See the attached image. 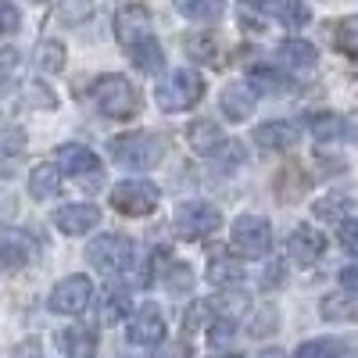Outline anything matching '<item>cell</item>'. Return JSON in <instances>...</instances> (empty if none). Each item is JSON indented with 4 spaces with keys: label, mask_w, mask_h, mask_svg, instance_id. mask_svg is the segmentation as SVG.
<instances>
[{
    "label": "cell",
    "mask_w": 358,
    "mask_h": 358,
    "mask_svg": "<svg viewBox=\"0 0 358 358\" xmlns=\"http://www.w3.org/2000/svg\"><path fill=\"white\" fill-rule=\"evenodd\" d=\"M334 47L348 57H358V15H348L334 25Z\"/></svg>",
    "instance_id": "cell-26"
},
{
    "label": "cell",
    "mask_w": 358,
    "mask_h": 358,
    "mask_svg": "<svg viewBox=\"0 0 358 358\" xmlns=\"http://www.w3.org/2000/svg\"><path fill=\"white\" fill-rule=\"evenodd\" d=\"M36 69L54 76V72H62L65 69V43H57V40H43L36 47Z\"/></svg>",
    "instance_id": "cell-27"
},
{
    "label": "cell",
    "mask_w": 358,
    "mask_h": 358,
    "mask_svg": "<svg viewBox=\"0 0 358 358\" xmlns=\"http://www.w3.org/2000/svg\"><path fill=\"white\" fill-rule=\"evenodd\" d=\"M326 251V236H319L312 226H297L290 233V255L301 262V265H315Z\"/></svg>",
    "instance_id": "cell-19"
},
{
    "label": "cell",
    "mask_w": 358,
    "mask_h": 358,
    "mask_svg": "<svg viewBox=\"0 0 358 358\" xmlns=\"http://www.w3.org/2000/svg\"><path fill=\"white\" fill-rule=\"evenodd\" d=\"M273 283H283V265L276 262V268H268L265 273V287H273Z\"/></svg>",
    "instance_id": "cell-42"
},
{
    "label": "cell",
    "mask_w": 358,
    "mask_h": 358,
    "mask_svg": "<svg viewBox=\"0 0 358 358\" xmlns=\"http://www.w3.org/2000/svg\"><path fill=\"white\" fill-rule=\"evenodd\" d=\"M165 341V312L147 301L133 312L129 319V344H140V348H158Z\"/></svg>",
    "instance_id": "cell-11"
},
{
    "label": "cell",
    "mask_w": 358,
    "mask_h": 358,
    "mask_svg": "<svg viewBox=\"0 0 358 358\" xmlns=\"http://www.w3.org/2000/svg\"><path fill=\"white\" fill-rule=\"evenodd\" d=\"M308 129H312V136L319 140V143H337V140H358V133L344 122L341 115H330V111H319V115H312L308 118Z\"/></svg>",
    "instance_id": "cell-20"
},
{
    "label": "cell",
    "mask_w": 358,
    "mask_h": 358,
    "mask_svg": "<svg viewBox=\"0 0 358 358\" xmlns=\"http://www.w3.org/2000/svg\"><path fill=\"white\" fill-rule=\"evenodd\" d=\"M97 222H101V208H94V204H62V208H54V226L65 236H83Z\"/></svg>",
    "instance_id": "cell-12"
},
{
    "label": "cell",
    "mask_w": 358,
    "mask_h": 358,
    "mask_svg": "<svg viewBox=\"0 0 358 358\" xmlns=\"http://www.w3.org/2000/svg\"><path fill=\"white\" fill-rule=\"evenodd\" d=\"M94 104L101 108V115L115 118V122H126V118L140 115V90L126 79V76H101L94 83Z\"/></svg>",
    "instance_id": "cell-2"
},
{
    "label": "cell",
    "mask_w": 358,
    "mask_h": 358,
    "mask_svg": "<svg viewBox=\"0 0 358 358\" xmlns=\"http://www.w3.org/2000/svg\"><path fill=\"white\" fill-rule=\"evenodd\" d=\"M348 208H351V197L348 194H326V197H319L315 201V219H322V222H337V219H344L348 215Z\"/></svg>",
    "instance_id": "cell-28"
},
{
    "label": "cell",
    "mask_w": 358,
    "mask_h": 358,
    "mask_svg": "<svg viewBox=\"0 0 358 358\" xmlns=\"http://www.w3.org/2000/svg\"><path fill=\"white\" fill-rule=\"evenodd\" d=\"M25 151V133L8 126V129H0V158H4V165L18 162V155Z\"/></svg>",
    "instance_id": "cell-34"
},
{
    "label": "cell",
    "mask_w": 358,
    "mask_h": 358,
    "mask_svg": "<svg viewBox=\"0 0 358 358\" xmlns=\"http://www.w3.org/2000/svg\"><path fill=\"white\" fill-rule=\"evenodd\" d=\"M341 287H344L348 294H358V265L341 268Z\"/></svg>",
    "instance_id": "cell-40"
},
{
    "label": "cell",
    "mask_w": 358,
    "mask_h": 358,
    "mask_svg": "<svg viewBox=\"0 0 358 358\" xmlns=\"http://www.w3.org/2000/svg\"><path fill=\"white\" fill-rule=\"evenodd\" d=\"M229 244L241 258H265L273 248V226L262 215H241L229 229Z\"/></svg>",
    "instance_id": "cell-5"
},
{
    "label": "cell",
    "mask_w": 358,
    "mask_h": 358,
    "mask_svg": "<svg viewBox=\"0 0 358 358\" xmlns=\"http://www.w3.org/2000/svg\"><path fill=\"white\" fill-rule=\"evenodd\" d=\"M162 287H165L169 294H190V287H194V273H190V265H183V262L165 265V273H162Z\"/></svg>",
    "instance_id": "cell-30"
},
{
    "label": "cell",
    "mask_w": 358,
    "mask_h": 358,
    "mask_svg": "<svg viewBox=\"0 0 358 358\" xmlns=\"http://www.w3.org/2000/svg\"><path fill=\"white\" fill-rule=\"evenodd\" d=\"M219 108L229 122H244V118H251L255 108H258V94L251 90V83H229L219 94Z\"/></svg>",
    "instance_id": "cell-13"
},
{
    "label": "cell",
    "mask_w": 358,
    "mask_h": 358,
    "mask_svg": "<svg viewBox=\"0 0 358 358\" xmlns=\"http://www.w3.org/2000/svg\"><path fill=\"white\" fill-rule=\"evenodd\" d=\"M29 104H33V108H54L57 101H54V94H50L47 86L33 83V86H29Z\"/></svg>",
    "instance_id": "cell-38"
},
{
    "label": "cell",
    "mask_w": 358,
    "mask_h": 358,
    "mask_svg": "<svg viewBox=\"0 0 358 358\" xmlns=\"http://www.w3.org/2000/svg\"><path fill=\"white\" fill-rule=\"evenodd\" d=\"M133 258H136V248L122 233H104V236H94V241L86 244V262L94 265L97 273H104V276L129 273Z\"/></svg>",
    "instance_id": "cell-3"
},
{
    "label": "cell",
    "mask_w": 358,
    "mask_h": 358,
    "mask_svg": "<svg viewBox=\"0 0 358 358\" xmlns=\"http://www.w3.org/2000/svg\"><path fill=\"white\" fill-rule=\"evenodd\" d=\"M57 190H62V169L57 165H36L33 172H29V194H33L36 201H47Z\"/></svg>",
    "instance_id": "cell-21"
},
{
    "label": "cell",
    "mask_w": 358,
    "mask_h": 358,
    "mask_svg": "<svg viewBox=\"0 0 358 358\" xmlns=\"http://www.w3.org/2000/svg\"><path fill=\"white\" fill-rule=\"evenodd\" d=\"M126 315H129V297H126L122 290H108L97 319H101V322H122Z\"/></svg>",
    "instance_id": "cell-31"
},
{
    "label": "cell",
    "mask_w": 358,
    "mask_h": 358,
    "mask_svg": "<svg viewBox=\"0 0 358 358\" xmlns=\"http://www.w3.org/2000/svg\"><path fill=\"white\" fill-rule=\"evenodd\" d=\"M337 355H341V341H334V337L305 341L301 348L294 351V358H337Z\"/></svg>",
    "instance_id": "cell-33"
},
{
    "label": "cell",
    "mask_w": 358,
    "mask_h": 358,
    "mask_svg": "<svg viewBox=\"0 0 358 358\" xmlns=\"http://www.w3.org/2000/svg\"><path fill=\"white\" fill-rule=\"evenodd\" d=\"M222 226V212L208 201H183L176 208V229L187 236V241H201V236H212Z\"/></svg>",
    "instance_id": "cell-7"
},
{
    "label": "cell",
    "mask_w": 358,
    "mask_h": 358,
    "mask_svg": "<svg viewBox=\"0 0 358 358\" xmlns=\"http://www.w3.org/2000/svg\"><path fill=\"white\" fill-rule=\"evenodd\" d=\"M187 143H190L194 155L212 158V155H219V147H226V136H222L219 122H212V118H197V122L187 129Z\"/></svg>",
    "instance_id": "cell-15"
},
{
    "label": "cell",
    "mask_w": 358,
    "mask_h": 358,
    "mask_svg": "<svg viewBox=\"0 0 358 358\" xmlns=\"http://www.w3.org/2000/svg\"><path fill=\"white\" fill-rule=\"evenodd\" d=\"M115 36L118 43H122L126 50L147 43V40H155V18L151 11H147L143 4H126V8H118L115 15Z\"/></svg>",
    "instance_id": "cell-9"
},
{
    "label": "cell",
    "mask_w": 358,
    "mask_h": 358,
    "mask_svg": "<svg viewBox=\"0 0 358 358\" xmlns=\"http://www.w3.org/2000/svg\"><path fill=\"white\" fill-rule=\"evenodd\" d=\"M151 358H190V348H183V344H165V348H158Z\"/></svg>",
    "instance_id": "cell-41"
},
{
    "label": "cell",
    "mask_w": 358,
    "mask_h": 358,
    "mask_svg": "<svg viewBox=\"0 0 358 358\" xmlns=\"http://www.w3.org/2000/svg\"><path fill=\"white\" fill-rule=\"evenodd\" d=\"M90 15H94V0H65V22H86Z\"/></svg>",
    "instance_id": "cell-36"
},
{
    "label": "cell",
    "mask_w": 358,
    "mask_h": 358,
    "mask_svg": "<svg viewBox=\"0 0 358 358\" xmlns=\"http://www.w3.org/2000/svg\"><path fill=\"white\" fill-rule=\"evenodd\" d=\"M18 25H22V15H18V8L11 4V0H0V36L15 33Z\"/></svg>",
    "instance_id": "cell-35"
},
{
    "label": "cell",
    "mask_w": 358,
    "mask_h": 358,
    "mask_svg": "<svg viewBox=\"0 0 358 358\" xmlns=\"http://www.w3.org/2000/svg\"><path fill=\"white\" fill-rule=\"evenodd\" d=\"M301 140V129L287 118H273V122L255 126V143L265 147V151H290V147Z\"/></svg>",
    "instance_id": "cell-14"
},
{
    "label": "cell",
    "mask_w": 358,
    "mask_h": 358,
    "mask_svg": "<svg viewBox=\"0 0 358 358\" xmlns=\"http://www.w3.org/2000/svg\"><path fill=\"white\" fill-rule=\"evenodd\" d=\"M204 97V79L194 69H176L165 83H158V108L162 111H187Z\"/></svg>",
    "instance_id": "cell-4"
},
{
    "label": "cell",
    "mask_w": 358,
    "mask_h": 358,
    "mask_svg": "<svg viewBox=\"0 0 358 358\" xmlns=\"http://www.w3.org/2000/svg\"><path fill=\"white\" fill-rule=\"evenodd\" d=\"M57 169L69 172L72 179H83V183H90V187H94L97 179H104L101 158L90 151V147H83V143H62L57 147Z\"/></svg>",
    "instance_id": "cell-10"
},
{
    "label": "cell",
    "mask_w": 358,
    "mask_h": 358,
    "mask_svg": "<svg viewBox=\"0 0 358 358\" xmlns=\"http://www.w3.org/2000/svg\"><path fill=\"white\" fill-rule=\"evenodd\" d=\"M108 151L111 158L122 165V169H133V172H147V169H155L162 158H165V140L158 133H122V136H115L108 143Z\"/></svg>",
    "instance_id": "cell-1"
},
{
    "label": "cell",
    "mask_w": 358,
    "mask_h": 358,
    "mask_svg": "<svg viewBox=\"0 0 358 358\" xmlns=\"http://www.w3.org/2000/svg\"><path fill=\"white\" fill-rule=\"evenodd\" d=\"M204 315H208V305H194L190 315H187V322H183V330L187 334H197L201 326H204Z\"/></svg>",
    "instance_id": "cell-39"
},
{
    "label": "cell",
    "mask_w": 358,
    "mask_h": 358,
    "mask_svg": "<svg viewBox=\"0 0 358 358\" xmlns=\"http://www.w3.org/2000/svg\"><path fill=\"white\" fill-rule=\"evenodd\" d=\"M215 358H241V355H215Z\"/></svg>",
    "instance_id": "cell-43"
},
{
    "label": "cell",
    "mask_w": 358,
    "mask_h": 358,
    "mask_svg": "<svg viewBox=\"0 0 358 358\" xmlns=\"http://www.w3.org/2000/svg\"><path fill=\"white\" fill-rule=\"evenodd\" d=\"M251 8L280 18V22L290 25V29H301V25H308V18H312V11H308L305 0H251Z\"/></svg>",
    "instance_id": "cell-17"
},
{
    "label": "cell",
    "mask_w": 358,
    "mask_h": 358,
    "mask_svg": "<svg viewBox=\"0 0 358 358\" xmlns=\"http://www.w3.org/2000/svg\"><path fill=\"white\" fill-rule=\"evenodd\" d=\"M90 301H94V283H90V276L76 273V276H65L62 283H54L47 308L57 315H79L90 308Z\"/></svg>",
    "instance_id": "cell-8"
},
{
    "label": "cell",
    "mask_w": 358,
    "mask_h": 358,
    "mask_svg": "<svg viewBox=\"0 0 358 358\" xmlns=\"http://www.w3.org/2000/svg\"><path fill=\"white\" fill-rule=\"evenodd\" d=\"M0 258H4V265L11 268H22L29 262V244L22 233H4L0 236Z\"/></svg>",
    "instance_id": "cell-29"
},
{
    "label": "cell",
    "mask_w": 358,
    "mask_h": 358,
    "mask_svg": "<svg viewBox=\"0 0 358 358\" xmlns=\"http://www.w3.org/2000/svg\"><path fill=\"white\" fill-rule=\"evenodd\" d=\"M276 62L287 72H312L315 62H319V50L308 40H283L280 50H276Z\"/></svg>",
    "instance_id": "cell-16"
},
{
    "label": "cell",
    "mask_w": 358,
    "mask_h": 358,
    "mask_svg": "<svg viewBox=\"0 0 358 358\" xmlns=\"http://www.w3.org/2000/svg\"><path fill=\"white\" fill-rule=\"evenodd\" d=\"M129 57H133V65H136L140 72H147V76H155V72H162V69H165V54H162L158 40H147V43L133 47V50H129Z\"/></svg>",
    "instance_id": "cell-25"
},
{
    "label": "cell",
    "mask_w": 358,
    "mask_h": 358,
    "mask_svg": "<svg viewBox=\"0 0 358 358\" xmlns=\"http://www.w3.org/2000/svg\"><path fill=\"white\" fill-rule=\"evenodd\" d=\"M158 197H162L158 187L147 183V179H122V183L111 190V208L129 215V219H143L158 208Z\"/></svg>",
    "instance_id": "cell-6"
},
{
    "label": "cell",
    "mask_w": 358,
    "mask_h": 358,
    "mask_svg": "<svg viewBox=\"0 0 358 358\" xmlns=\"http://www.w3.org/2000/svg\"><path fill=\"white\" fill-rule=\"evenodd\" d=\"M183 47L194 62H215V54H219V43H215L212 33H194V36H187Z\"/></svg>",
    "instance_id": "cell-32"
},
{
    "label": "cell",
    "mask_w": 358,
    "mask_h": 358,
    "mask_svg": "<svg viewBox=\"0 0 358 358\" xmlns=\"http://www.w3.org/2000/svg\"><path fill=\"white\" fill-rule=\"evenodd\" d=\"M187 22H215L222 15V0H172Z\"/></svg>",
    "instance_id": "cell-23"
},
{
    "label": "cell",
    "mask_w": 358,
    "mask_h": 358,
    "mask_svg": "<svg viewBox=\"0 0 358 358\" xmlns=\"http://www.w3.org/2000/svg\"><path fill=\"white\" fill-rule=\"evenodd\" d=\"M248 83H251L255 94H287V90H290V79L280 69H268V65H255Z\"/></svg>",
    "instance_id": "cell-22"
},
{
    "label": "cell",
    "mask_w": 358,
    "mask_h": 358,
    "mask_svg": "<svg viewBox=\"0 0 358 358\" xmlns=\"http://www.w3.org/2000/svg\"><path fill=\"white\" fill-rule=\"evenodd\" d=\"M244 280V262L236 258H212V265H208V283L215 287H233Z\"/></svg>",
    "instance_id": "cell-24"
},
{
    "label": "cell",
    "mask_w": 358,
    "mask_h": 358,
    "mask_svg": "<svg viewBox=\"0 0 358 358\" xmlns=\"http://www.w3.org/2000/svg\"><path fill=\"white\" fill-rule=\"evenodd\" d=\"M57 344L69 358H97V330L90 326H69L57 334Z\"/></svg>",
    "instance_id": "cell-18"
},
{
    "label": "cell",
    "mask_w": 358,
    "mask_h": 358,
    "mask_svg": "<svg viewBox=\"0 0 358 358\" xmlns=\"http://www.w3.org/2000/svg\"><path fill=\"white\" fill-rule=\"evenodd\" d=\"M341 248L348 251V255H355L358 258V219H348V222H341Z\"/></svg>",
    "instance_id": "cell-37"
}]
</instances>
